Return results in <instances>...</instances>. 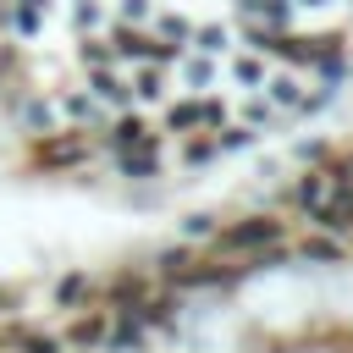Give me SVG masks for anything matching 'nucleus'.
<instances>
[{
	"label": "nucleus",
	"mask_w": 353,
	"mask_h": 353,
	"mask_svg": "<svg viewBox=\"0 0 353 353\" xmlns=\"http://www.w3.org/2000/svg\"><path fill=\"white\" fill-rule=\"evenodd\" d=\"M287 237V221H276V215H243V221H232V226H215V254H259V248H276Z\"/></svg>",
	"instance_id": "nucleus-1"
},
{
	"label": "nucleus",
	"mask_w": 353,
	"mask_h": 353,
	"mask_svg": "<svg viewBox=\"0 0 353 353\" xmlns=\"http://www.w3.org/2000/svg\"><path fill=\"white\" fill-rule=\"evenodd\" d=\"M33 160L44 171H72V165L88 160V132L83 127H55V132L33 138Z\"/></svg>",
	"instance_id": "nucleus-2"
},
{
	"label": "nucleus",
	"mask_w": 353,
	"mask_h": 353,
	"mask_svg": "<svg viewBox=\"0 0 353 353\" xmlns=\"http://www.w3.org/2000/svg\"><path fill=\"white\" fill-rule=\"evenodd\" d=\"M226 121V105L221 99H182L165 110V127L171 132H199V127H221Z\"/></svg>",
	"instance_id": "nucleus-3"
},
{
	"label": "nucleus",
	"mask_w": 353,
	"mask_h": 353,
	"mask_svg": "<svg viewBox=\"0 0 353 353\" xmlns=\"http://www.w3.org/2000/svg\"><path fill=\"white\" fill-rule=\"evenodd\" d=\"M105 331H110V309H88V314L77 309V320H72V331L61 342H66V353H99Z\"/></svg>",
	"instance_id": "nucleus-4"
},
{
	"label": "nucleus",
	"mask_w": 353,
	"mask_h": 353,
	"mask_svg": "<svg viewBox=\"0 0 353 353\" xmlns=\"http://www.w3.org/2000/svg\"><path fill=\"white\" fill-rule=\"evenodd\" d=\"M17 127H22L28 138H44V132H55V99L17 88Z\"/></svg>",
	"instance_id": "nucleus-5"
},
{
	"label": "nucleus",
	"mask_w": 353,
	"mask_h": 353,
	"mask_svg": "<svg viewBox=\"0 0 353 353\" xmlns=\"http://www.w3.org/2000/svg\"><path fill=\"white\" fill-rule=\"evenodd\" d=\"M55 110H61L72 127H83V132H99V127H105V110H99V99H94L88 88H66Z\"/></svg>",
	"instance_id": "nucleus-6"
},
{
	"label": "nucleus",
	"mask_w": 353,
	"mask_h": 353,
	"mask_svg": "<svg viewBox=\"0 0 353 353\" xmlns=\"http://www.w3.org/2000/svg\"><path fill=\"white\" fill-rule=\"evenodd\" d=\"M83 88H88L99 105H116V110H121V105H132V88L121 83V72H116V66H88V83H83Z\"/></svg>",
	"instance_id": "nucleus-7"
},
{
	"label": "nucleus",
	"mask_w": 353,
	"mask_h": 353,
	"mask_svg": "<svg viewBox=\"0 0 353 353\" xmlns=\"http://www.w3.org/2000/svg\"><path fill=\"white\" fill-rule=\"evenodd\" d=\"M105 132H110V138H105V143H110V154H121V149H143V143H154V127H149L143 116H116V121H110Z\"/></svg>",
	"instance_id": "nucleus-8"
},
{
	"label": "nucleus",
	"mask_w": 353,
	"mask_h": 353,
	"mask_svg": "<svg viewBox=\"0 0 353 353\" xmlns=\"http://www.w3.org/2000/svg\"><path fill=\"white\" fill-rule=\"evenodd\" d=\"M116 171H121L127 182H154V176H160V149H154V143L121 149V154H116Z\"/></svg>",
	"instance_id": "nucleus-9"
},
{
	"label": "nucleus",
	"mask_w": 353,
	"mask_h": 353,
	"mask_svg": "<svg viewBox=\"0 0 353 353\" xmlns=\"http://www.w3.org/2000/svg\"><path fill=\"white\" fill-rule=\"evenodd\" d=\"M243 17H254L265 33H287V22H292V0H243Z\"/></svg>",
	"instance_id": "nucleus-10"
},
{
	"label": "nucleus",
	"mask_w": 353,
	"mask_h": 353,
	"mask_svg": "<svg viewBox=\"0 0 353 353\" xmlns=\"http://www.w3.org/2000/svg\"><path fill=\"white\" fill-rule=\"evenodd\" d=\"M265 99H270L276 110H298V105H303V83H298V72H276V77L265 83Z\"/></svg>",
	"instance_id": "nucleus-11"
},
{
	"label": "nucleus",
	"mask_w": 353,
	"mask_h": 353,
	"mask_svg": "<svg viewBox=\"0 0 353 353\" xmlns=\"http://www.w3.org/2000/svg\"><path fill=\"white\" fill-rule=\"evenodd\" d=\"M325 193H331V176H325V171H309V176H298V188H292V204L314 215V210L325 204Z\"/></svg>",
	"instance_id": "nucleus-12"
},
{
	"label": "nucleus",
	"mask_w": 353,
	"mask_h": 353,
	"mask_svg": "<svg viewBox=\"0 0 353 353\" xmlns=\"http://www.w3.org/2000/svg\"><path fill=\"white\" fill-rule=\"evenodd\" d=\"M143 298H149V281H143V276L121 270V276L110 281V309H138Z\"/></svg>",
	"instance_id": "nucleus-13"
},
{
	"label": "nucleus",
	"mask_w": 353,
	"mask_h": 353,
	"mask_svg": "<svg viewBox=\"0 0 353 353\" xmlns=\"http://www.w3.org/2000/svg\"><path fill=\"white\" fill-rule=\"evenodd\" d=\"M127 88H132L138 99H149V105H154V99H165V72H160L154 61H138V72H132V83H127Z\"/></svg>",
	"instance_id": "nucleus-14"
},
{
	"label": "nucleus",
	"mask_w": 353,
	"mask_h": 353,
	"mask_svg": "<svg viewBox=\"0 0 353 353\" xmlns=\"http://www.w3.org/2000/svg\"><path fill=\"white\" fill-rule=\"evenodd\" d=\"M88 292H94L88 270H72V276H61V281H55V292H50V298H55V309H77Z\"/></svg>",
	"instance_id": "nucleus-15"
},
{
	"label": "nucleus",
	"mask_w": 353,
	"mask_h": 353,
	"mask_svg": "<svg viewBox=\"0 0 353 353\" xmlns=\"http://www.w3.org/2000/svg\"><path fill=\"white\" fill-rule=\"evenodd\" d=\"M199 55H226L232 50V28H221V22H204V28H193V39H188Z\"/></svg>",
	"instance_id": "nucleus-16"
},
{
	"label": "nucleus",
	"mask_w": 353,
	"mask_h": 353,
	"mask_svg": "<svg viewBox=\"0 0 353 353\" xmlns=\"http://www.w3.org/2000/svg\"><path fill=\"white\" fill-rule=\"evenodd\" d=\"M176 72H182L188 88H210L215 83V55H188V61L176 55Z\"/></svg>",
	"instance_id": "nucleus-17"
},
{
	"label": "nucleus",
	"mask_w": 353,
	"mask_h": 353,
	"mask_svg": "<svg viewBox=\"0 0 353 353\" xmlns=\"http://www.w3.org/2000/svg\"><path fill=\"white\" fill-rule=\"evenodd\" d=\"M347 248H342V237H309L303 248H298V259H309V265H336Z\"/></svg>",
	"instance_id": "nucleus-18"
},
{
	"label": "nucleus",
	"mask_w": 353,
	"mask_h": 353,
	"mask_svg": "<svg viewBox=\"0 0 353 353\" xmlns=\"http://www.w3.org/2000/svg\"><path fill=\"white\" fill-rule=\"evenodd\" d=\"M11 342H17V353H66V342L50 331H11Z\"/></svg>",
	"instance_id": "nucleus-19"
},
{
	"label": "nucleus",
	"mask_w": 353,
	"mask_h": 353,
	"mask_svg": "<svg viewBox=\"0 0 353 353\" xmlns=\"http://www.w3.org/2000/svg\"><path fill=\"white\" fill-rule=\"evenodd\" d=\"M254 138H259V132H254L248 121H237V127H226V132L215 127V154H237V149H248Z\"/></svg>",
	"instance_id": "nucleus-20"
},
{
	"label": "nucleus",
	"mask_w": 353,
	"mask_h": 353,
	"mask_svg": "<svg viewBox=\"0 0 353 353\" xmlns=\"http://www.w3.org/2000/svg\"><path fill=\"white\" fill-rule=\"evenodd\" d=\"M77 61L83 66H116V50H110V39H77Z\"/></svg>",
	"instance_id": "nucleus-21"
},
{
	"label": "nucleus",
	"mask_w": 353,
	"mask_h": 353,
	"mask_svg": "<svg viewBox=\"0 0 353 353\" xmlns=\"http://www.w3.org/2000/svg\"><path fill=\"white\" fill-rule=\"evenodd\" d=\"M188 265H193V254H188V243H176V248H165V254L154 259V270H160L165 281H176V276H182Z\"/></svg>",
	"instance_id": "nucleus-22"
},
{
	"label": "nucleus",
	"mask_w": 353,
	"mask_h": 353,
	"mask_svg": "<svg viewBox=\"0 0 353 353\" xmlns=\"http://www.w3.org/2000/svg\"><path fill=\"white\" fill-rule=\"evenodd\" d=\"M232 77H237L243 88H259V83H265V61H259V55H237V61H232Z\"/></svg>",
	"instance_id": "nucleus-23"
},
{
	"label": "nucleus",
	"mask_w": 353,
	"mask_h": 353,
	"mask_svg": "<svg viewBox=\"0 0 353 353\" xmlns=\"http://www.w3.org/2000/svg\"><path fill=\"white\" fill-rule=\"evenodd\" d=\"M215 226H221L215 215H188L182 221V243H204V237H215Z\"/></svg>",
	"instance_id": "nucleus-24"
},
{
	"label": "nucleus",
	"mask_w": 353,
	"mask_h": 353,
	"mask_svg": "<svg viewBox=\"0 0 353 353\" xmlns=\"http://www.w3.org/2000/svg\"><path fill=\"white\" fill-rule=\"evenodd\" d=\"M215 154V132L210 138H193V143H182V165H204Z\"/></svg>",
	"instance_id": "nucleus-25"
},
{
	"label": "nucleus",
	"mask_w": 353,
	"mask_h": 353,
	"mask_svg": "<svg viewBox=\"0 0 353 353\" xmlns=\"http://www.w3.org/2000/svg\"><path fill=\"white\" fill-rule=\"evenodd\" d=\"M72 22H77V28H99V22H105V11H99L94 0H77V6H72Z\"/></svg>",
	"instance_id": "nucleus-26"
},
{
	"label": "nucleus",
	"mask_w": 353,
	"mask_h": 353,
	"mask_svg": "<svg viewBox=\"0 0 353 353\" xmlns=\"http://www.w3.org/2000/svg\"><path fill=\"white\" fill-rule=\"evenodd\" d=\"M160 33H165V39H176V44H188V39H193V28H188L182 17H160Z\"/></svg>",
	"instance_id": "nucleus-27"
},
{
	"label": "nucleus",
	"mask_w": 353,
	"mask_h": 353,
	"mask_svg": "<svg viewBox=\"0 0 353 353\" xmlns=\"http://www.w3.org/2000/svg\"><path fill=\"white\" fill-rule=\"evenodd\" d=\"M270 116H276V105H270V99H254V105H248V127H254V132H259V127H270Z\"/></svg>",
	"instance_id": "nucleus-28"
},
{
	"label": "nucleus",
	"mask_w": 353,
	"mask_h": 353,
	"mask_svg": "<svg viewBox=\"0 0 353 353\" xmlns=\"http://www.w3.org/2000/svg\"><path fill=\"white\" fill-rule=\"evenodd\" d=\"M121 17H127V22H143V17H149V0H121Z\"/></svg>",
	"instance_id": "nucleus-29"
},
{
	"label": "nucleus",
	"mask_w": 353,
	"mask_h": 353,
	"mask_svg": "<svg viewBox=\"0 0 353 353\" xmlns=\"http://www.w3.org/2000/svg\"><path fill=\"white\" fill-rule=\"evenodd\" d=\"M298 160H325V143H298Z\"/></svg>",
	"instance_id": "nucleus-30"
},
{
	"label": "nucleus",
	"mask_w": 353,
	"mask_h": 353,
	"mask_svg": "<svg viewBox=\"0 0 353 353\" xmlns=\"http://www.w3.org/2000/svg\"><path fill=\"white\" fill-rule=\"evenodd\" d=\"M11 72H17V55H11L6 44H0V77H11Z\"/></svg>",
	"instance_id": "nucleus-31"
},
{
	"label": "nucleus",
	"mask_w": 353,
	"mask_h": 353,
	"mask_svg": "<svg viewBox=\"0 0 353 353\" xmlns=\"http://www.w3.org/2000/svg\"><path fill=\"white\" fill-rule=\"evenodd\" d=\"M292 6H320V0H292Z\"/></svg>",
	"instance_id": "nucleus-32"
}]
</instances>
